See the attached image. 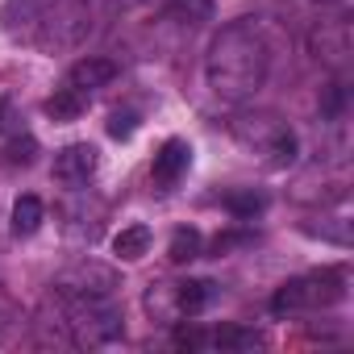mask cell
I'll return each mask as SVG.
<instances>
[{"label":"cell","instance_id":"obj_1","mask_svg":"<svg viewBox=\"0 0 354 354\" xmlns=\"http://www.w3.org/2000/svg\"><path fill=\"white\" fill-rule=\"evenodd\" d=\"M267 67H271V55H267V42L254 30V21H234L213 38L209 59H205V80L221 100L246 104L263 88Z\"/></svg>","mask_w":354,"mask_h":354},{"label":"cell","instance_id":"obj_2","mask_svg":"<svg viewBox=\"0 0 354 354\" xmlns=\"http://www.w3.org/2000/svg\"><path fill=\"white\" fill-rule=\"evenodd\" d=\"M59 296H63V321L80 346H109L121 337V308L109 296L71 288H59Z\"/></svg>","mask_w":354,"mask_h":354},{"label":"cell","instance_id":"obj_3","mask_svg":"<svg viewBox=\"0 0 354 354\" xmlns=\"http://www.w3.org/2000/svg\"><path fill=\"white\" fill-rule=\"evenodd\" d=\"M230 129H234V138H238L250 154H259L267 167H292L296 154H300L296 133H292L279 117H271V113H238Z\"/></svg>","mask_w":354,"mask_h":354},{"label":"cell","instance_id":"obj_4","mask_svg":"<svg viewBox=\"0 0 354 354\" xmlns=\"http://www.w3.org/2000/svg\"><path fill=\"white\" fill-rule=\"evenodd\" d=\"M88 0H50L46 9H38V21H34V38L42 50H71L84 42L88 34Z\"/></svg>","mask_w":354,"mask_h":354},{"label":"cell","instance_id":"obj_5","mask_svg":"<svg viewBox=\"0 0 354 354\" xmlns=\"http://www.w3.org/2000/svg\"><path fill=\"white\" fill-rule=\"evenodd\" d=\"M346 296V271L337 267H325V271H313V275H300V279H288L275 296H271V308L275 313H296V308H329Z\"/></svg>","mask_w":354,"mask_h":354},{"label":"cell","instance_id":"obj_6","mask_svg":"<svg viewBox=\"0 0 354 354\" xmlns=\"http://www.w3.org/2000/svg\"><path fill=\"white\" fill-rule=\"evenodd\" d=\"M96 167H100V150L92 142H71L55 154V180L67 188H80L96 175Z\"/></svg>","mask_w":354,"mask_h":354},{"label":"cell","instance_id":"obj_7","mask_svg":"<svg viewBox=\"0 0 354 354\" xmlns=\"http://www.w3.org/2000/svg\"><path fill=\"white\" fill-rule=\"evenodd\" d=\"M188 162H192V146H188L184 138H167V142H162V150L154 154V167H150L154 184H158V188H175V184L184 180Z\"/></svg>","mask_w":354,"mask_h":354},{"label":"cell","instance_id":"obj_8","mask_svg":"<svg viewBox=\"0 0 354 354\" xmlns=\"http://www.w3.org/2000/svg\"><path fill=\"white\" fill-rule=\"evenodd\" d=\"M117 80V63L113 59H100V55H88V59H80L71 71H67V84L71 88H80V92H96V88H109Z\"/></svg>","mask_w":354,"mask_h":354},{"label":"cell","instance_id":"obj_9","mask_svg":"<svg viewBox=\"0 0 354 354\" xmlns=\"http://www.w3.org/2000/svg\"><path fill=\"white\" fill-rule=\"evenodd\" d=\"M42 221H46V205L38 201V196H17L13 201V217H9V230H13V238H34L38 230H42Z\"/></svg>","mask_w":354,"mask_h":354},{"label":"cell","instance_id":"obj_10","mask_svg":"<svg viewBox=\"0 0 354 354\" xmlns=\"http://www.w3.org/2000/svg\"><path fill=\"white\" fill-rule=\"evenodd\" d=\"M42 109H46V117H50V121H59V125H63V121H75V117L88 109V92H80V88L63 84L55 96H46V104H42Z\"/></svg>","mask_w":354,"mask_h":354},{"label":"cell","instance_id":"obj_11","mask_svg":"<svg viewBox=\"0 0 354 354\" xmlns=\"http://www.w3.org/2000/svg\"><path fill=\"white\" fill-rule=\"evenodd\" d=\"M213 296H217V288H213L209 279L175 283V300H180V317H184V321H188V317H196V313H205V308L213 304Z\"/></svg>","mask_w":354,"mask_h":354},{"label":"cell","instance_id":"obj_12","mask_svg":"<svg viewBox=\"0 0 354 354\" xmlns=\"http://www.w3.org/2000/svg\"><path fill=\"white\" fill-rule=\"evenodd\" d=\"M150 242H154V234H150L146 225H125V230L113 238V254H117L121 263H138V259L150 254Z\"/></svg>","mask_w":354,"mask_h":354},{"label":"cell","instance_id":"obj_13","mask_svg":"<svg viewBox=\"0 0 354 354\" xmlns=\"http://www.w3.org/2000/svg\"><path fill=\"white\" fill-rule=\"evenodd\" d=\"M59 288H71V292H96V296H109L113 288H117V279H113V271H104V267H75Z\"/></svg>","mask_w":354,"mask_h":354},{"label":"cell","instance_id":"obj_14","mask_svg":"<svg viewBox=\"0 0 354 354\" xmlns=\"http://www.w3.org/2000/svg\"><path fill=\"white\" fill-rule=\"evenodd\" d=\"M313 46H317V59L342 63L350 55V34H346V26H325V30L313 34Z\"/></svg>","mask_w":354,"mask_h":354},{"label":"cell","instance_id":"obj_15","mask_svg":"<svg viewBox=\"0 0 354 354\" xmlns=\"http://www.w3.org/2000/svg\"><path fill=\"white\" fill-rule=\"evenodd\" d=\"M201 250H205V238H201V230H175L171 234V246H167V259L175 263V267H184V263H192V259H201Z\"/></svg>","mask_w":354,"mask_h":354},{"label":"cell","instance_id":"obj_16","mask_svg":"<svg viewBox=\"0 0 354 354\" xmlns=\"http://www.w3.org/2000/svg\"><path fill=\"white\" fill-rule=\"evenodd\" d=\"M167 17L175 26H205V21H213V0H171Z\"/></svg>","mask_w":354,"mask_h":354},{"label":"cell","instance_id":"obj_17","mask_svg":"<svg viewBox=\"0 0 354 354\" xmlns=\"http://www.w3.org/2000/svg\"><path fill=\"white\" fill-rule=\"evenodd\" d=\"M146 308H150V317H158V321H184V317H180V300H175V283H154V288L146 292Z\"/></svg>","mask_w":354,"mask_h":354},{"label":"cell","instance_id":"obj_18","mask_svg":"<svg viewBox=\"0 0 354 354\" xmlns=\"http://www.w3.org/2000/svg\"><path fill=\"white\" fill-rule=\"evenodd\" d=\"M225 209H230V217H238V221H254V217L267 209V196L254 192V188H242V192H230V196H225Z\"/></svg>","mask_w":354,"mask_h":354},{"label":"cell","instance_id":"obj_19","mask_svg":"<svg viewBox=\"0 0 354 354\" xmlns=\"http://www.w3.org/2000/svg\"><path fill=\"white\" fill-rule=\"evenodd\" d=\"M213 342H217L221 350H250V346H259V337H254L250 329H234V325H230V329H217Z\"/></svg>","mask_w":354,"mask_h":354},{"label":"cell","instance_id":"obj_20","mask_svg":"<svg viewBox=\"0 0 354 354\" xmlns=\"http://www.w3.org/2000/svg\"><path fill=\"white\" fill-rule=\"evenodd\" d=\"M34 154H38V142L30 133H13L9 138V162H34Z\"/></svg>","mask_w":354,"mask_h":354},{"label":"cell","instance_id":"obj_21","mask_svg":"<svg viewBox=\"0 0 354 354\" xmlns=\"http://www.w3.org/2000/svg\"><path fill=\"white\" fill-rule=\"evenodd\" d=\"M13 133H21V117L9 96H0V138H13Z\"/></svg>","mask_w":354,"mask_h":354},{"label":"cell","instance_id":"obj_22","mask_svg":"<svg viewBox=\"0 0 354 354\" xmlns=\"http://www.w3.org/2000/svg\"><path fill=\"white\" fill-rule=\"evenodd\" d=\"M133 129H138V117H133V113H113V117H109V133H113L117 142L133 138Z\"/></svg>","mask_w":354,"mask_h":354},{"label":"cell","instance_id":"obj_23","mask_svg":"<svg viewBox=\"0 0 354 354\" xmlns=\"http://www.w3.org/2000/svg\"><path fill=\"white\" fill-rule=\"evenodd\" d=\"M250 242H254V234H217V238H213V254H225V250L250 246Z\"/></svg>","mask_w":354,"mask_h":354},{"label":"cell","instance_id":"obj_24","mask_svg":"<svg viewBox=\"0 0 354 354\" xmlns=\"http://www.w3.org/2000/svg\"><path fill=\"white\" fill-rule=\"evenodd\" d=\"M317 5H337V0H317Z\"/></svg>","mask_w":354,"mask_h":354}]
</instances>
